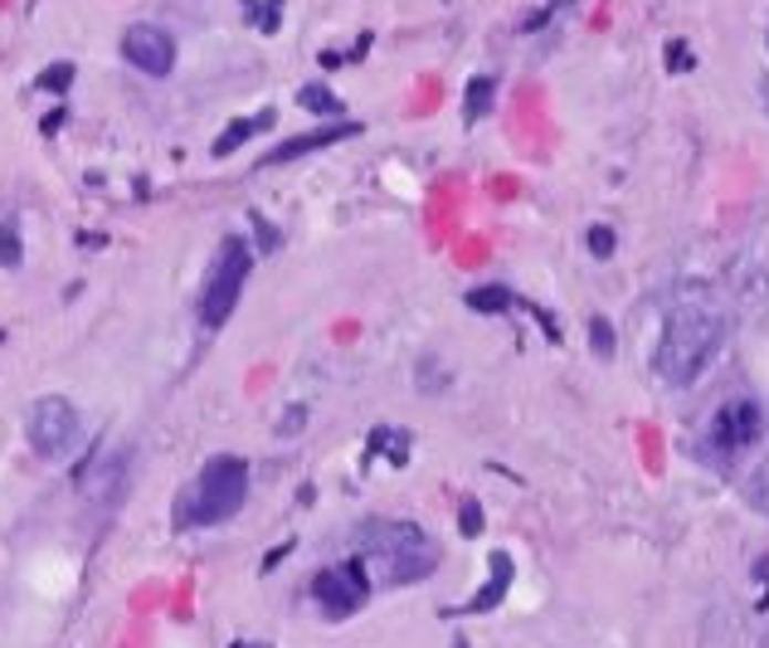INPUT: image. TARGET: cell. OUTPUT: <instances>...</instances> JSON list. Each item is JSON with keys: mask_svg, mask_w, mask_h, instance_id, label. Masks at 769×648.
Listing matches in <instances>:
<instances>
[{"mask_svg": "<svg viewBox=\"0 0 769 648\" xmlns=\"http://www.w3.org/2000/svg\"><path fill=\"white\" fill-rule=\"evenodd\" d=\"M721 347H726V317L697 298H687L667 312L653 366L667 385H697Z\"/></svg>", "mask_w": 769, "mask_h": 648, "instance_id": "1", "label": "cell"}, {"mask_svg": "<svg viewBox=\"0 0 769 648\" xmlns=\"http://www.w3.org/2000/svg\"><path fill=\"white\" fill-rule=\"evenodd\" d=\"M356 560L375 585H414L438 570V542L419 522H381L371 517L356 532Z\"/></svg>", "mask_w": 769, "mask_h": 648, "instance_id": "2", "label": "cell"}, {"mask_svg": "<svg viewBox=\"0 0 769 648\" xmlns=\"http://www.w3.org/2000/svg\"><path fill=\"white\" fill-rule=\"evenodd\" d=\"M249 497V463L239 454H215L176 497V527H219Z\"/></svg>", "mask_w": 769, "mask_h": 648, "instance_id": "3", "label": "cell"}, {"mask_svg": "<svg viewBox=\"0 0 769 648\" xmlns=\"http://www.w3.org/2000/svg\"><path fill=\"white\" fill-rule=\"evenodd\" d=\"M249 268H253V254H249V244H243L239 235H229L225 244H219V254H215V264H210V274H205V288H200V327H210V332H219V327L235 317L239 308V292L243 284H249Z\"/></svg>", "mask_w": 769, "mask_h": 648, "instance_id": "4", "label": "cell"}, {"mask_svg": "<svg viewBox=\"0 0 769 648\" xmlns=\"http://www.w3.org/2000/svg\"><path fill=\"white\" fill-rule=\"evenodd\" d=\"M24 439L40 459H64L79 444V410L64 395H40L24 414Z\"/></svg>", "mask_w": 769, "mask_h": 648, "instance_id": "5", "label": "cell"}, {"mask_svg": "<svg viewBox=\"0 0 769 648\" xmlns=\"http://www.w3.org/2000/svg\"><path fill=\"white\" fill-rule=\"evenodd\" d=\"M765 439V405L760 400H726L721 410L711 414V424H706V454L716 459H736L746 454L750 444H760Z\"/></svg>", "mask_w": 769, "mask_h": 648, "instance_id": "6", "label": "cell"}, {"mask_svg": "<svg viewBox=\"0 0 769 648\" xmlns=\"http://www.w3.org/2000/svg\"><path fill=\"white\" fill-rule=\"evenodd\" d=\"M312 600H316V609H322L326 619H346V615H356V609L371 600V576H365L361 560L326 566V570H316V580H312Z\"/></svg>", "mask_w": 769, "mask_h": 648, "instance_id": "7", "label": "cell"}, {"mask_svg": "<svg viewBox=\"0 0 769 648\" xmlns=\"http://www.w3.org/2000/svg\"><path fill=\"white\" fill-rule=\"evenodd\" d=\"M122 59H127L132 69L152 73V79H166L170 69H176V40H170L166 24H132L127 34H122Z\"/></svg>", "mask_w": 769, "mask_h": 648, "instance_id": "8", "label": "cell"}, {"mask_svg": "<svg viewBox=\"0 0 769 648\" xmlns=\"http://www.w3.org/2000/svg\"><path fill=\"white\" fill-rule=\"evenodd\" d=\"M361 122H332V127H316V132H302V137H288V142H278L273 152L263 156V171L268 166H288V162H298V156H312V152H322V146H336V142H346V137H361Z\"/></svg>", "mask_w": 769, "mask_h": 648, "instance_id": "9", "label": "cell"}, {"mask_svg": "<svg viewBox=\"0 0 769 648\" xmlns=\"http://www.w3.org/2000/svg\"><path fill=\"white\" fill-rule=\"evenodd\" d=\"M487 566H492V576H487V585H482L478 595H472L468 605L448 609V615H487V609H497V605H502V595L511 590V576H517V566H511V556H507V552H492V556H487Z\"/></svg>", "mask_w": 769, "mask_h": 648, "instance_id": "10", "label": "cell"}, {"mask_svg": "<svg viewBox=\"0 0 769 648\" xmlns=\"http://www.w3.org/2000/svg\"><path fill=\"white\" fill-rule=\"evenodd\" d=\"M273 122H278V113H273V107H259V113H253V117H235V122H229V127H225V132H219V137H215V146H210V152L219 156V162H225L229 152H239L243 142H249V137H259V132H268V127H273Z\"/></svg>", "mask_w": 769, "mask_h": 648, "instance_id": "11", "label": "cell"}, {"mask_svg": "<svg viewBox=\"0 0 769 648\" xmlns=\"http://www.w3.org/2000/svg\"><path fill=\"white\" fill-rule=\"evenodd\" d=\"M492 93H497V79H492V73H478V79H468V97H463V122H482L487 107H492Z\"/></svg>", "mask_w": 769, "mask_h": 648, "instance_id": "12", "label": "cell"}, {"mask_svg": "<svg viewBox=\"0 0 769 648\" xmlns=\"http://www.w3.org/2000/svg\"><path fill=\"white\" fill-rule=\"evenodd\" d=\"M468 308H472V312H511V308H517V292L502 288V284L472 288V292H468Z\"/></svg>", "mask_w": 769, "mask_h": 648, "instance_id": "13", "label": "cell"}, {"mask_svg": "<svg viewBox=\"0 0 769 648\" xmlns=\"http://www.w3.org/2000/svg\"><path fill=\"white\" fill-rule=\"evenodd\" d=\"M298 103L308 107V113H316V117H336L341 107H346L332 89H326V83H302V89H298Z\"/></svg>", "mask_w": 769, "mask_h": 648, "instance_id": "14", "label": "cell"}, {"mask_svg": "<svg viewBox=\"0 0 769 648\" xmlns=\"http://www.w3.org/2000/svg\"><path fill=\"white\" fill-rule=\"evenodd\" d=\"M24 264V244H20V225L15 219H0V268H20Z\"/></svg>", "mask_w": 769, "mask_h": 648, "instance_id": "15", "label": "cell"}, {"mask_svg": "<svg viewBox=\"0 0 769 648\" xmlns=\"http://www.w3.org/2000/svg\"><path fill=\"white\" fill-rule=\"evenodd\" d=\"M590 347H594V357L600 361H614L619 341H614V322H609V317H594L590 322Z\"/></svg>", "mask_w": 769, "mask_h": 648, "instance_id": "16", "label": "cell"}, {"mask_svg": "<svg viewBox=\"0 0 769 648\" xmlns=\"http://www.w3.org/2000/svg\"><path fill=\"white\" fill-rule=\"evenodd\" d=\"M34 89H40V93H69L73 89V64H69V59H64V64H49L40 79H34Z\"/></svg>", "mask_w": 769, "mask_h": 648, "instance_id": "17", "label": "cell"}, {"mask_svg": "<svg viewBox=\"0 0 769 648\" xmlns=\"http://www.w3.org/2000/svg\"><path fill=\"white\" fill-rule=\"evenodd\" d=\"M746 497L755 503V512H765V517H769V459L746 479Z\"/></svg>", "mask_w": 769, "mask_h": 648, "instance_id": "18", "label": "cell"}, {"mask_svg": "<svg viewBox=\"0 0 769 648\" xmlns=\"http://www.w3.org/2000/svg\"><path fill=\"white\" fill-rule=\"evenodd\" d=\"M458 527H463V536H482V503L478 497H463V507H458Z\"/></svg>", "mask_w": 769, "mask_h": 648, "instance_id": "19", "label": "cell"}, {"mask_svg": "<svg viewBox=\"0 0 769 648\" xmlns=\"http://www.w3.org/2000/svg\"><path fill=\"white\" fill-rule=\"evenodd\" d=\"M584 244H590V254H594V259H609V254L619 249V235H614V229H609V225H594L590 235H584Z\"/></svg>", "mask_w": 769, "mask_h": 648, "instance_id": "20", "label": "cell"}, {"mask_svg": "<svg viewBox=\"0 0 769 648\" xmlns=\"http://www.w3.org/2000/svg\"><path fill=\"white\" fill-rule=\"evenodd\" d=\"M243 6L253 10V24H259V30H268V34L278 30V10H283V0H268V6H259V0H243Z\"/></svg>", "mask_w": 769, "mask_h": 648, "instance_id": "21", "label": "cell"}, {"mask_svg": "<svg viewBox=\"0 0 769 648\" xmlns=\"http://www.w3.org/2000/svg\"><path fill=\"white\" fill-rule=\"evenodd\" d=\"M249 225H253V235H259V244H263V249H268V254H273V249H278V244H283V235H278V229H273V225H268V219H263L259 210H253V215H249Z\"/></svg>", "mask_w": 769, "mask_h": 648, "instance_id": "22", "label": "cell"}, {"mask_svg": "<svg viewBox=\"0 0 769 648\" xmlns=\"http://www.w3.org/2000/svg\"><path fill=\"white\" fill-rule=\"evenodd\" d=\"M692 64H697V59H692V49H687V44H682V40L667 44V69H673V73H687Z\"/></svg>", "mask_w": 769, "mask_h": 648, "instance_id": "23", "label": "cell"}, {"mask_svg": "<svg viewBox=\"0 0 769 648\" xmlns=\"http://www.w3.org/2000/svg\"><path fill=\"white\" fill-rule=\"evenodd\" d=\"M302 420H308V405H298V410H292V414H288V420H283V434H292V430H298V424H302Z\"/></svg>", "mask_w": 769, "mask_h": 648, "instance_id": "24", "label": "cell"}, {"mask_svg": "<svg viewBox=\"0 0 769 648\" xmlns=\"http://www.w3.org/2000/svg\"><path fill=\"white\" fill-rule=\"evenodd\" d=\"M760 93H765V107H769V73H765V79H760Z\"/></svg>", "mask_w": 769, "mask_h": 648, "instance_id": "25", "label": "cell"}]
</instances>
